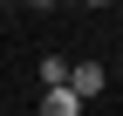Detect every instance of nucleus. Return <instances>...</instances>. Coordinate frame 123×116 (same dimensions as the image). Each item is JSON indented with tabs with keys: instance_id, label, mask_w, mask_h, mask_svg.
<instances>
[{
	"instance_id": "obj_1",
	"label": "nucleus",
	"mask_w": 123,
	"mask_h": 116,
	"mask_svg": "<svg viewBox=\"0 0 123 116\" xmlns=\"http://www.w3.org/2000/svg\"><path fill=\"white\" fill-rule=\"evenodd\" d=\"M68 89L75 96H96L103 89V62H68Z\"/></svg>"
},
{
	"instance_id": "obj_2",
	"label": "nucleus",
	"mask_w": 123,
	"mask_h": 116,
	"mask_svg": "<svg viewBox=\"0 0 123 116\" xmlns=\"http://www.w3.org/2000/svg\"><path fill=\"white\" fill-rule=\"evenodd\" d=\"M41 109H48V116H75V109H82V96H75L68 82H48V96H41Z\"/></svg>"
},
{
	"instance_id": "obj_3",
	"label": "nucleus",
	"mask_w": 123,
	"mask_h": 116,
	"mask_svg": "<svg viewBox=\"0 0 123 116\" xmlns=\"http://www.w3.org/2000/svg\"><path fill=\"white\" fill-rule=\"evenodd\" d=\"M48 82H68V62H62V55H48V62H41V89H48Z\"/></svg>"
},
{
	"instance_id": "obj_4",
	"label": "nucleus",
	"mask_w": 123,
	"mask_h": 116,
	"mask_svg": "<svg viewBox=\"0 0 123 116\" xmlns=\"http://www.w3.org/2000/svg\"><path fill=\"white\" fill-rule=\"evenodd\" d=\"M82 7H110V0H82Z\"/></svg>"
},
{
	"instance_id": "obj_5",
	"label": "nucleus",
	"mask_w": 123,
	"mask_h": 116,
	"mask_svg": "<svg viewBox=\"0 0 123 116\" xmlns=\"http://www.w3.org/2000/svg\"><path fill=\"white\" fill-rule=\"evenodd\" d=\"M27 7H48V0H27Z\"/></svg>"
}]
</instances>
